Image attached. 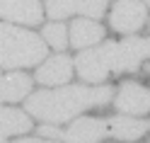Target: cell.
Segmentation results:
<instances>
[{"mask_svg": "<svg viewBox=\"0 0 150 143\" xmlns=\"http://www.w3.org/2000/svg\"><path fill=\"white\" fill-rule=\"evenodd\" d=\"M145 20H148V12L140 0H116L114 7H111V15H109L111 27L124 34L138 32L145 24Z\"/></svg>", "mask_w": 150, "mask_h": 143, "instance_id": "cell-5", "label": "cell"}, {"mask_svg": "<svg viewBox=\"0 0 150 143\" xmlns=\"http://www.w3.org/2000/svg\"><path fill=\"white\" fill-rule=\"evenodd\" d=\"M145 58H150V36L140 39H126L121 44H114L111 51V73H131L136 70Z\"/></svg>", "mask_w": 150, "mask_h": 143, "instance_id": "cell-3", "label": "cell"}, {"mask_svg": "<svg viewBox=\"0 0 150 143\" xmlns=\"http://www.w3.org/2000/svg\"><path fill=\"white\" fill-rule=\"evenodd\" d=\"M32 129V119L20 109H5L0 107V138L5 136H17V133H27Z\"/></svg>", "mask_w": 150, "mask_h": 143, "instance_id": "cell-13", "label": "cell"}, {"mask_svg": "<svg viewBox=\"0 0 150 143\" xmlns=\"http://www.w3.org/2000/svg\"><path fill=\"white\" fill-rule=\"evenodd\" d=\"M148 5H150V0H148Z\"/></svg>", "mask_w": 150, "mask_h": 143, "instance_id": "cell-19", "label": "cell"}, {"mask_svg": "<svg viewBox=\"0 0 150 143\" xmlns=\"http://www.w3.org/2000/svg\"><path fill=\"white\" fill-rule=\"evenodd\" d=\"M111 51H114V44H111V41L97 46V49L82 51V53L78 56V61H75L80 78L87 80V83L104 80L107 75L111 73Z\"/></svg>", "mask_w": 150, "mask_h": 143, "instance_id": "cell-4", "label": "cell"}, {"mask_svg": "<svg viewBox=\"0 0 150 143\" xmlns=\"http://www.w3.org/2000/svg\"><path fill=\"white\" fill-rule=\"evenodd\" d=\"M0 85H3V97L5 102H17L29 95L32 90V78L24 73H12V75H5L0 78Z\"/></svg>", "mask_w": 150, "mask_h": 143, "instance_id": "cell-14", "label": "cell"}, {"mask_svg": "<svg viewBox=\"0 0 150 143\" xmlns=\"http://www.w3.org/2000/svg\"><path fill=\"white\" fill-rule=\"evenodd\" d=\"M70 73H73V63L65 53H58L49 58L44 65H39L36 70V80L44 83V85H63L65 80H70Z\"/></svg>", "mask_w": 150, "mask_h": 143, "instance_id": "cell-10", "label": "cell"}, {"mask_svg": "<svg viewBox=\"0 0 150 143\" xmlns=\"http://www.w3.org/2000/svg\"><path fill=\"white\" fill-rule=\"evenodd\" d=\"M150 131V119H133V117H111L102 119V138H121L133 141Z\"/></svg>", "mask_w": 150, "mask_h": 143, "instance_id": "cell-6", "label": "cell"}, {"mask_svg": "<svg viewBox=\"0 0 150 143\" xmlns=\"http://www.w3.org/2000/svg\"><path fill=\"white\" fill-rule=\"evenodd\" d=\"M5 102V97H3V85H0V104Z\"/></svg>", "mask_w": 150, "mask_h": 143, "instance_id": "cell-18", "label": "cell"}, {"mask_svg": "<svg viewBox=\"0 0 150 143\" xmlns=\"http://www.w3.org/2000/svg\"><path fill=\"white\" fill-rule=\"evenodd\" d=\"M65 143H99L102 141V119H80L68 131H61Z\"/></svg>", "mask_w": 150, "mask_h": 143, "instance_id": "cell-11", "label": "cell"}, {"mask_svg": "<svg viewBox=\"0 0 150 143\" xmlns=\"http://www.w3.org/2000/svg\"><path fill=\"white\" fill-rule=\"evenodd\" d=\"M0 17L22 24H39L41 5L36 0H0Z\"/></svg>", "mask_w": 150, "mask_h": 143, "instance_id": "cell-9", "label": "cell"}, {"mask_svg": "<svg viewBox=\"0 0 150 143\" xmlns=\"http://www.w3.org/2000/svg\"><path fill=\"white\" fill-rule=\"evenodd\" d=\"M46 58V44L41 36L0 24V65L3 68H27Z\"/></svg>", "mask_w": 150, "mask_h": 143, "instance_id": "cell-2", "label": "cell"}, {"mask_svg": "<svg viewBox=\"0 0 150 143\" xmlns=\"http://www.w3.org/2000/svg\"><path fill=\"white\" fill-rule=\"evenodd\" d=\"M44 39L49 41L53 49H65V46H68V34H65V27L61 24V22H51V24H46L44 27Z\"/></svg>", "mask_w": 150, "mask_h": 143, "instance_id": "cell-15", "label": "cell"}, {"mask_svg": "<svg viewBox=\"0 0 150 143\" xmlns=\"http://www.w3.org/2000/svg\"><path fill=\"white\" fill-rule=\"evenodd\" d=\"M114 97V88L102 85V88H85V85H70L58 90H44L27 100V112L39 117L46 124H63L70 117L102 107Z\"/></svg>", "mask_w": 150, "mask_h": 143, "instance_id": "cell-1", "label": "cell"}, {"mask_svg": "<svg viewBox=\"0 0 150 143\" xmlns=\"http://www.w3.org/2000/svg\"><path fill=\"white\" fill-rule=\"evenodd\" d=\"M114 104L124 114H148L150 112V90L138 83H124Z\"/></svg>", "mask_w": 150, "mask_h": 143, "instance_id": "cell-8", "label": "cell"}, {"mask_svg": "<svg viewBox=\"0 0 150 143\" xmlns=\"http://www.w3.org/2000/svg\"><path fill=\"white\" fill-rule=\"evenodd\" d=\"M99 39H104V29L102 24L92 22V20H75L70 27V44L75 49H82V46L97 44Z\"/></svg>", "mask_w": 150, "mask_h": 143, "instance_id": "cell-12", "label": "cell"}, {"mask_svg": "<svg viewBox=\"0 0 150 143\" xmlns=\"http://www.w3.org/2000/svg\"><path fill=\"white\" fill-rule=\"evenodd\" d=\"M39 136H49V138H61V129H56L53 124H44L39 129Z\"/></svg>", "mask_w": 150, "mask_h": 143, "instance_id": "cell-16", "label": "cell"}, {"mask_svg": "<svg viewBox=\"0 0 150 143\" xmlns=\"http://www.w3.org/2000/svg\"><path fill=\"white\" fill-rule=\"evenodd\" d=\"M15 143H53V141H41V138H22V141H15Z\"/></svg>", "mask_w": 150, "mask_h": 143, "instance_id": "cell-17", "label": "cell"}, {"mask_svg": "<svg viewBox=\"0 0 150 143\" xmlns=\"http://www.w3.org/2000/svg\"><path fill=\"white\" fill-rule=\"evenodd\" d=\"M109 0H46V12L53 20H63L68 15L82 12L90 17H102Z\"/></svg>", "mask_w": 150, "mask_h": 143, "instance_id": "cell-7", "label": "cell"}]
</instances>
